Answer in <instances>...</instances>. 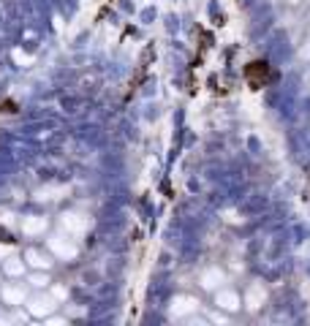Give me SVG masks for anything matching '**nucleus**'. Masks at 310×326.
I'll return each mask as SVG.
<instances>
[{"label": "nucleus", "instance_id": "f257e3e1", "mask_svg": "<svg viewBox=\"0 0 310 326\" xmlns=\"http://www.w3.org/2000/svg\"><path fill=\"white\" fill-rule=\"evenodd\" d=\"M245 79H248L250 87H264L272 79V66L267 60H253L245 66Z\"/></svg>", "mask_w": 310, "mask_h": 326}]
</instances>
